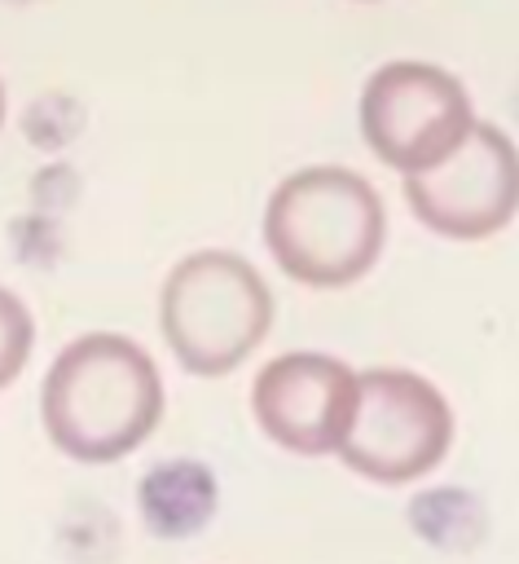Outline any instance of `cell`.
I'll return each mask as SVG.
<instances>
[{"mask_svg":"<svg viewBox=\"0 0 519 564\" xmlns=\"http://www.w3.org/2000/svg\"><path fill=\"white\" fill-rule=\"evenodd\" d=\"M48 441L75 463H114L132 454L163 419V375L154 357L114 330L70 339L40 388Z\"/></svg>","mask_w":519,"mask_h":564,"instance_id":"6da1fadb","label":"cell"},{"mask_svg":"<svg viewBox=\"0 0 519 564\" xmlns=\"http://www.w3.org/2000/svg\"><path fill=\"white\" fill-rule=\"evenodd\" d=\"M387 242L378 189L343 163H308L281 176L264 203V247L277 269L312 291L361 282Z\"/></svg>","mask_w":519,"mask_h":564,"instance_id":"7a4b0ae2","label":"cell"},{"mask_svg":"<svg viewBox=\"0 0 519 564\" xmlns=\"http://www.w3.org/2000/svg\"><path fill=\"white\" fill-rule=\"evenodd\" d=\"M158 326L180 370L216 379L238 370L264 344L273 326V291L238 251H189L163 282Z\"/></svg>","mask_w":519,"mask_h":564,"instance_id":"3957f363","label":"cell"},{"mask_svg":"<svg viewBox=\"0 0 519 564\" xmlns=\"http://www.w3.org/2000/svg\"><path fill=\"white\" fill-rule=\"evenodd\" d=\"M356 123L378 163L413 176L444 163L479 119L471 88L449 66L427 57H391L365 75Z\"/></svg>","mask_w":519,"mask_h":564,"instance_id":"277c9868","label":"cell"},{"mask_svg":"<svg viewBox=\"0 0 519 564\" xmlns=\"http://www.w3.org/2000/svg\"><path fill=\"white\" fill-rule=\"evenodd\" d=\"M453 445V405L418 370H361V401L339 445V463L378 485H409L444 463Z\"/></svg>","mask_w":519,"mask_h":564,"instance_id":"5b68a950","label":"cell"},{"mask_svg":"<svg viewBox=\"0 0 519 564\" xmlns=\"http://www.w3.org/2000/svg\"><path fill=\"white\" fill-rule=\"evenodd\" d=\"M405 203L440 238L479 242L519 216V145L497 123H475L471 137L435 167L405 176Z\"/></svg>","mask_w":519,"mask_h":564,"instance_id":"8992f818","label":"cell"},{"mask_svg":"<svg viewBox=\"0 0 519 564\" xmlns=\"http://www.w3.org/2000/svg\"><path fill=\"white\" fill-rule=\"evenodd\" d=\"M361 401V375L330 352H281L251 383V410L268 441L290 454H339Z\"/></svg>","mask_w":519,"mask_h":564,"instance_id":"52a82bcc","label":"cell"},{"mask_svg":"<svg viewBox=\"0 0 519 564\" xmlns=\"http://www.w3.org/2000/svg\"><path fill=\"white\" fill-rule=\"evenodd\" d=\"M141 516L163 538H189L216 516V476L194 458L158 463L141 480Z\"/></svg>","mask_w":519,"mask_h":564,"instance_id":"ba28073f","label":"cell"},{"mask_svg":"<svg viewBox=\"0 0 519 564\" xmlns=\"http://www.w3.org/2000/svg\"><path fill=\"white\" fill-rule=\"evenodd\" d=\"M31 344H35L31 308L9 286H0V392L22 375V366L31 357Z\"/></svg>","mask_w":519,"mask_h":564,"instance_id":"9c48e42d","label":"cell"},{"mask_svg":"<svg viewBox=\"0 0 519 564\" xmlns=\"http://www.w3.org/2000/svg\"><path fill=\"white\" fill-rule=\"evenodd\" d=\"M4 115H9V93H4V79H0V128H4Z\"/></svg>","mask_w":519,"mask_h":564,"instance_id":"30bf717a","label":"cell"},{"mask_svg":"<svg viewBox=\"0 0 519 564\" xmlns=\"http://www.w3.org/2000/svg\"><path fill=\"white\" fill-rule=\"evenodd\" d=\"M361 4H374V0H361Z\"/></svg>","mask_w":519,"mask_h":564,"instance_id":"8fae6325","label":"cell"}]
</instances>
